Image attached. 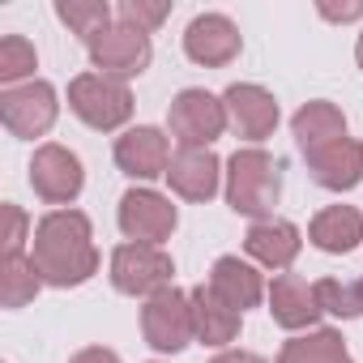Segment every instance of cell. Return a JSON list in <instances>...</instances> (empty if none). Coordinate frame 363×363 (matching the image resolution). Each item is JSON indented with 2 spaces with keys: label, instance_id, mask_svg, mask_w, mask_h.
Here are the masks:
<instances>
[{
  "label": "cell",
  "instance_id": "3957f363",
  "mask_svg": "<svg viewBox=\"0 0 363 363\" xmlns=\"http://www.w3.org/2000/svg\"><path fill=\"white\" fill-rule=\"evenodd\" d=\"M69 107L82 124L99 128V133H111L120 124H128L133 116V94L124 82L116 77H103V73H82L69 82Z\"/></svg>",
  "mask_w": 363,
  "mask_h": 363
},
{
  "label": "cell",
  "instance_id": "7a4b0ae2",
  "mask_svg": "<svg viewBox=\"0 0 363 363\" xmlns=\"http://www.w3.org/2000/svg\"><path fill=\"white\" fill-rule=\"evenodd\" d=\"M282 197V167L274 154L248 145V150H235L231 162H227V201L235 214L244 218H274V206Z\"/></svg>",
  "mask_w": 363,
  "mask_h": 363
},
{
  "label": "cell",
  "instance_id": "277c9868",
  "mask_svg": "<svg viewBox=\"0 0 363 363\" xmlns=\"http://www.w3.org/2000/svg\"><path fill=\"white\" fill-rule=\"evenodd\" d=\"M167 124L179 150H210V141H218L227 128V103L214 99L210 90H179L171 99Z\"/></svg>",
  "mask_w": 363,
  "mask_h": 363
},
{
  "label": "cell",
  "instance_id": "52a82bcc",
  "mask_svg": "<svg viewBox=\"0 0 363 363\" xmlns=\"http://www.w3.org/2000/svg\"><path fill=\"white\" fill-rule=\"evenodd\" d=\"M86 52H90V60H94V69H99L103 77H116V82L141 77V73L150 69V56H154L150 35H141V30L128 26V22H111L103 35H94V39L86 43Z\"/></svg>",
  "mask_w": 363,
  "mask_h": 363
},
{
  "label": "cell",
  "instance_id": "ac0fdd59",
  "mask_svg": "<svg viewBox=\"0 0 363 363\" xmlns=\"http://www.w3.org/2000/svg\"><path fill=\"white\" fill-rule=\"evenodd\" d=\"M189 303H193V329H197V342H206V346H227V342L240 337L244 312H235L231 303H223L206 282L189 291Z\"/></svg>",
  "mask_w": 363,
  "mask_h": 363
},
{
  "label": "cell",
  "instance_id": "ba28073f",
  "mask_svg": "<svg viewBox=\"0 0 363 363\" xmlns=\"http://www.w3.org/2000/svg\"><path fill=\"white\" fill-rule=\"evenodd\" d=\"M60 116V103H56V90L48 82H22V86H9L0 94V120L13 137H43Z\"/></svg>",
  "mask_w": 363,
  "mask_h": 363
},
{
  "label": "cell",
  "instance_id": "83f0119b",
  "mask_svg": "<svg viewBox=\"0 0 363 363\" xmlns=\"http://www.w3.org/2000/svg\"><path fill=\"white\" fill-rule=\"evenodd\" d=\"M5 218H9V235H5V257H22L26 248V214L18 206H5Z\"/></svg>",
  "mask_w": 363,
  "mask_h": 363
},
{
  "label": "cell",
  "instance_id": "44dd1931",
  "mask_svg": "<svg viewBox=\"0 0 363 363\" xmlns=\"http://www.w3.org/2000/svg\"><path fill=\"white\" fill-rule=\"evenodd\" d=\"M291 133H295V141H299L303 154H316V150H325V145H333V141L346 137V116H342L333 103L316 99V103H303V107L295 111Z\"/></svg>",
  "mask_w": 363,
  "mask_h": 363
},
{
  "label": "cell",
  "instance_id": "9c48e42d",
  "mask_svg": "<svg viewBox=\"0 0 363 363\" xmlns=\"http://www.w3.org/2000/svg\"><path fill=\"white\" fill-rule=\"evenodd\" d=\"M82 184H86V171H82V158H77L73 150H65V145H56V141H48V145L35 150V158H30V189H35L48 206H69V201H77Z\"/></svg>",
  "mask_w": 363,
  "mask_h": 363
},
{
  "label": "cell",
  "instance_id": "cb8c5ba5",
  "mask_svg": "<svg viewBox=\"0 0 363 363\" xmlns=\"http://www.w3.org/2000/svg\"><path fill=\"white\" fill-rule=\"evenodd\" d=\"M312 291H316L320 312H333V316H342V320L363 316V274H359V278H346V282L320 278V282H312Z\"/></svg>",
  "mask_w": 363,
  "mask_h": 363
},
{
  "label": "cell",
  "instance_id": "8fae6325",
  "mask_svg": "<svg viewBox=\"0 0 363 363\" xmlns=\"http://www.w3.org/2000/svg\"><path fill=\"white\" fill-rule=\"evenodd\" d=\"M240 26L223 13H201L184 30V56L201 69H223L240 56Z\"/></svg>",
  "mask_w": 363,
  "mask_h": 363
},
{
  "label": "cell",
  "instance_id": "7402d4cb",
  "mask_svg": "<svg viewBox=\"0 0 363 363\" xmlns=\"http://www.w3.org/2000/svg\"><path fill=\"white\" fill-rule=\"evenodd\" d=\"M278 363H354V359L337 329H308L303 337H291L282 346Z\"/></svg>",
  "mask_w": 363,
  "mask_h": 363
},
{
  "label": "cell",
  "instance_id": "8992f818",
  "mask_svg": "<svg viewBox=\"0 0 363 363\" xmlns=\"http://www.w3.org/2000/svg\"><path fill=\"white\" fill-rule=\"evenodd\" d=\"M141 333H145V346H154L158 354H175V350H184L197 329H193V303L184 291H158L154 299H145L141 308Z\"/></svg>",
  "mask_w": 363,
  "mask_h": 363
},
{
  "label": "cell",
  "instance_id": "4316f807",
  "mask_svg": "<svg viewBox=\"0 0 363 363\" xmlns=\"http://www.w3.org/2000/svg\"><path fill=\"white\" fill-rule=\"evenodd\" d=\"M167 13H171V5H167V0H158V5H150V0H124V5H120V22L137 26L141 35L158 30V26L167 22Z\"/></svg>",
  "mask_w": 363,
  "mask_h": 363
},
{
  "label": "cell",
  "instance_id": "e0dca14e",
  "mask_svg": "<svg viewBox=\"0 0 363 363\" xmlns=\"http://www.w3.org/2000/svg\"><path fill=\"white\" fill-rule=\"evenodd\" d=\"M269 316L282 329H312L320 320V303L316 291L299 278V274H278L269 286Z\"/></svg>",
  "mask_w": 363,
  "mask_h": 363
},
{
  "label": "cell",
  "instance_id": "5bb4252c",
  "mask_svg": "<svg viewBox=\"0 0 363 363\" xmlns=\"http://www.w3.org/2000/svg\"><path fill=\"white\" fill-rule=\"evenodd\" d=\"M218 179H223V162L214 150H175L171 167H167V184L175 197L184 201H210L218 193Z\"/></svg>",
  "mask_w": 363,
  "mask_h": 363
},
{
  "label": "cell",
  "instance_id": "4fadbf2b",
  "mask_svg": "<svg viewBox=\"0 0 363 363\" xmlns=\"http://www.w3.org/2000/svg\"><path fill=\"white\" fill-rule=\"evenodd\" d=\"M116 167L133 179H158L167 175L171 167V141L162 128H150V124H137L128 128L120 141H116Z\"/></svg>",
  "mask_w": 363,
  "mask_h": 363
},
{
  "label": "cell",
  "instance_id": "7c38bea8",
  "mask_svg": "<svg viewBox=\"0 0 363 363\" xmlns=\"http://www.w3.org/2000/svg\"><path fill=\"white\" fill-rule=\"evenodd\" d=\"M227 124L235 128V137L244 141H265L274 128H278V103L265 86H252V82H235L227 94Z\"/></svg>",
  "mask_w": 363,
  "mask_h": 363
},
{
  "label": "cell",
  "instance_id": "ffe728a7",
  "mask_svg": "<svg viewBox=\"0 0 363 363\" xmlns=\"http://www.w3.org/2000/svg\"><path fill=\"white\" fill-rule=\"evenodd\" d=\"M308 240H312L320 252H333V257L354 252V248L363 244V214H359L354 206H329V210H320V214L312 218Z\"/></svg>",
  "mask_w": 363,
  "mask_h": 363
},
{
  "label": "cell",
  "instance_id": "484cf974",
  "mask_svg": "<svg viewBox=\"0 0 363 363\" xmlns=\"http://www.w3.org/2000/svg\"><path fill=\"white\" fill-rule=\"evenodd\" d=\"M35 65H39V56H35L30 39H22V35H5V39H0V82H5V90L18 86L22 77H30Z\"/></svg>",
  "mask_w": 363,
  "mask_h": 363
},
{
  "label": "cell",
  "instance_id": "d4e9b609",
  "mask_svg": "<svg viewBox=\"0 0 363 363\" xmlns=\"http://www.w3.org/2000/svg\"><path fill=\"white\" fill-rule=\"evenodd\" d=\"M56 18H60L73 35H82L86 43L111 26V9H107V0H60V5H56Z\"/></svg>",
  "mask_w": 363,
  "mask_h": 363
},
{
  "label": "cell",
  "instance_id": "f1b7e54d",
  "mask_svg": "<svg viewBox=\"0 0 363 363\" xmlns=\"http://www.w3.org/2000/svg\"><path fill=\"white\" fill-rule=\"evenodd\" d=\"M69 363H120V354L107 350V346H86V350H77Z\"/></svg>",
  "mask_w": 363,
  "mask_h": 363
},
{
  "label": "cell",
  "instance_id": "603a6c76",
  "mask_svg": "<svg viewBox=\"0 0 363 363\" xmlns=\"http://www.w3.org/2000/svg\"><path fill=\"white\" fill-rule=\"evenodd\" d=\"M39 286H43V278H39L30 257H5V265H0V303L26 308L39 295Z\"/></svg>",
  "mask_w": 363,
  "mask_h": 363
},
{
  "label": "cell",
  "instance_id": "30bf717a",
  "mask_svg": "<svg viewBox=\"0 0 363 363\" xmlns=\"http://www.w3.org/2000/svg\"><path fill=\"white\" fill-rule=\"evenodd\" d=\"M175 206L150 189H128L120 197V231L128 235V244H162L175 231Z\"/></svg>",
  "mask_w": 363,
  "mask_h": 363
},
{
  "label": "cell",
  "instance_id": "d6986e66",
  "mask_svg": "<svg viewBox=\"0 0 363 363\" xmlns=\"http://www.w3.org/2000/svg\"><path fill=\"white\" fill-rule=\"evenodd\" d=\"M223 303H231L235 312H248V308H257L261 303V295H265V282H261V274L248 265V261H240V257H218L214 261V269H210V282H206Z\"/></svg>",
  "mask_w": 363,
  "mask_h": 363
},
{
  "label": "cell",
  "instance_id": "6da1fadb",
  "mask_svg": "<svg viewBox=\"0 0 363 363\" xmlns=\"http://www.w3.org/2000/svg\"><path fill=\"white\" fill-rule=\"evenodd\" d=\"M30 261L43 278V286H82L99 274V248H94V231L90 218L82 210H52L48 218H39L35 235H30Z\"/></svg>",
  "mask_w": 363,
  "mask_h": 363
},
{
  "label": "cell",
  "instance_id": "9a60e30c",
  "mask_svg": "<svg viewBox=\"0 0 363 363\" xmlns=\"http://www.w3.org/2000/svg\"><path fill=\"white\" fill-rule=\"evenodd\" d=\"M303 158H308V175L329 193H346L363 179V141H354V137H342V141H333L316 154H303Z\"/></svg>",
  "mask_w": 363,
  "mask_h": 363
},
{
  "label": "cell",
  "instance_id": "2e32d148",
  "mask_svg": "<svg viewBox=\"0 0 363 363\" xmlns=\"http://www.w3.org/2000/svg\"><path fill=\"white\" fill-rule=\"evenodd\" d=\"M244 248L252 261H261L265 269H291L303 240H299V227L286 223V218H265V223H252L248 235H244Z\"/></svg>",
  "mask_w": 363,
  "mask_h": 363
},
{
  "label": "cell",
  "instance_id": "4dcf8cb0",
  "mask_svg": "<svg viewBox=\"0 0 363 363\" xmlns=\"http://www.w3.org/2000/svg\"><path fill=\"white\" fill-rule=\"evenodd\" d=\"M210 363H265V359L252 354V350H223V354H214Z\"/></svg>",
  "mask_w": 363,
  "mask_h": 363
},
{
  "label": "cell",
  "instance_id": "5b68a950",
  "mask_svg": "<svg viewBox=\"0 0 363 363\" xmlns=\"http://www.w3.org/2000/svg\"><path fill=\"white\" fill-rule=\"evenodd\" d=\"M171 274H175L171 257L162 248H154V244H120L111 252V286L120 295L154 299L158 291L171 286Z\"/></svg>",
  "mask_w": 363,
  "mask_h": 363
},
{
  "label": "cell",
  "instance_id": "1f68e13d",
  "mask_svg": "<svg viewBox=\"0 0 363 363\" xmlns=\"http://www.w3.org/2000/svg\"><path fill=\"white\" fill-rule=\"evenodd\" d=\"M354 60H359V69H363V35H359V43H354Z\"/></svg>",
  "mask_w": 363,
  "mask_h": 363
},
{
  "label": "cell",
  "instance_id": "f546056e",
  "mask_svg": "<svg viewBox=\"0 0 363 363\" xmlns=\"http://www.w3.org/2000/svg\"><path fill=\"white\" fill-rule=\"evenodd\" d=\"M320 18H329V22H354V18H363V5H342V9L320 5Z\"/></svg>",
  "mask_w": 363,
  "mask_h": 363
}]
</instances>
